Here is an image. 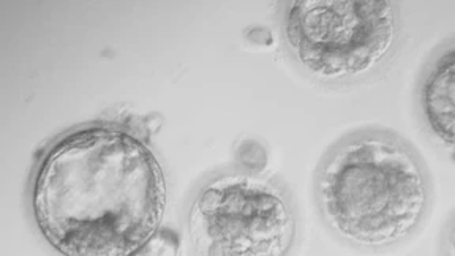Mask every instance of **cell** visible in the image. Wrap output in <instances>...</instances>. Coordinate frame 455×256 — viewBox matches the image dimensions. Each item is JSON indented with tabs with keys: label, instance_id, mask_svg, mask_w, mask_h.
Wrapping results in <instances>:
<instances>
[{
	"label": "cell",
	"instance_id": "5b68a950",
	"mask_svg": "<svg viewBox=\"0 0 455 256\" xmlns=\"http://www.w3.org/2000/svg\"><path fill=\"white\" fill-rule=\"evenodd\" d=\"M420 124L438 149L452 156L455 144V43L451 36L427 59L416 85Z\"/></svg>",
	"mask_w": 455,
	"mask_h": 256
},
{
	"label": "cell",
	"instance_id": "6da1fadb",
	"mask_svg": "<svg viewBox=\"0 0 455 256\" xmlns=\"http://www.w3.org/2000/svg\"><path fill=\"white\" fill-rule=\"evenodd\" d=\"M28 201L59 253L138 255L160 231L168 190L149 142L124 124L97 121L65 130L40 152Z\"/></svg>",
	"mask_w": 455,
	"mask_h": 256
},
{
	"label": "cell",
	"instance_id": "7a4b0ae2",
	"mask_svg": "<svg viewBox=\"0 0 455 256\" xmlns=\"http://www.w3.org/2000/svg\"><path fill=\"white\" fill-rule=\"evenodd\" d=\"M321 221L365 252L403 245L426 225L434 180L419 150L395 130L348 132L321 156L313 180Z\"/></svg>",
	"mask_w": 455,
	"mask_h": 256
},
{
	"label": "cell",
	"instance_id": "277c9868",
	"mask_svg": "<svg viewBox=\"0 0 455 256\" xmlns=\"http://www.w3.org/2000/svg\"><path fill=\"white\" fill-rule=\"evenodd\" d=\"M298 207L282 179L242 164L207 174L184 212L195 255L283 256L298 242Z\"/></svg>",
	"mask_w": 455,
	"mask_h": 256
},
{
	"label": "cell",
	"instance_id": "3957f363",
	"mask_svg": "<svg viewBox=\"0 0 455 256\" xmlns=\"http://www.w3.org/2000/svg\"><path fill=\"white\" fill-rule=\"evenodd\" d=\"M280 30L294 68L327 89L383 78L403 44L402 8L391 0L283 2Z\"/></svg>",
	"mask_w": 455,
	"mask_h": 256
}]
</instances>
